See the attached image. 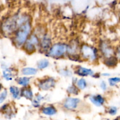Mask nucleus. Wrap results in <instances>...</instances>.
Masks as SVG:
<instances>
[{
    "instance_id": "nucleus-1",
    "label": "nucleus",
    "mask_w": 120,
    "mask_h": 120,
    "mask_svg": "<svg viewBox=\"0 0 120 120\" xmlns=\"http://www.w3.org/2000/svg\"><path fill=\"white\" fill-rule=\"evenodd\" d=\"M32 30V20L20 25L12 36V41L14 45L16 48L22 49Z\"/></svg>"
},
{
    "instance_id": "nucleus-2",
    "label": "nucleus",
    "mask_w": 120,
    "mask_h": 120,
    "mask_svg": "<svg viewBox=\"0 0 120 120\" xmlns=\"http://www.w3.org/2000/svg\"><path fill=\"white\" fill-rule=\"evenodd\" d=\"M80 56L83 60L94 63L99 59L100 53L98 49L96 47L87 44H83L80 46Z\"/></svg>"
},
{
    "instance_id": "nucleus-3",
    "label": "nucleus",
    "mask_w": 120,
    "mask_h": 120,
    "mask_svg": "<svg viewBox=\"0 0 120 120\" xmlns=\"http://www.w3.org/2000/svg\"><path fill=\"white\" fill-rule=\"evenodd\" d=\"M68 43L63 42L53 43L51 47L45 53L47 57L53 59H60L66 56Z\"/></svg>"
},
{
    "instance_id": "nucleus-4",
    "label": "nucleus",
    "mask_w": 120,
    "mask_h": 120,
    "mask_svg": "<svg viewBox=\"0 0 120 120\" xmlns=\"http://www.w3.org/2000/svg\"><path fill=\"white\" fill-rule=\"evenodd\" d=\"M18 14H15L8 17L3 21L1 25V30L3 34L6 36L12 37L18 28Z\"/></svg>"
},
{
    "instance_id": "nucleus-5",
    "label": "nucleus",
    "mask_w": 120,
    "mask_h": 120,
    "mask_svg": "<svg viewBox=\"0 0 120 120\" xmlns=\"http://www.w3.org/2000/svg\"><path fill=\"white\" fill-rule=\"evenodd\" d=\"M40 39H41V37L36 33L32 30V32L29 35L22 49L26 53L29 54V55L36 52L37 50H39Z\"/></svg>"
},
{
    "instance_id": "nucleus-6",
    "label": "nucleus",
    "mask_w": 120,
    "mask_h": 120,
    "mask_svg": "<svg viewBox=\"0 0 120 120\" xmlns=\"http://www.w3.org/2000/svg\"><path fill=\"white\" fill-rule=\"evenodd\" d=\"M81 45L77 40L72 39L68 43V49H67L66 56L72 60L75 59H80V50Z\"/></svg>"
},
{
    "instance_id": "nucleus-7",
    "label": "nucleus",
    "mask_w": 120,
    "mask_h": 120,
    "mask_svg": "<svg viewBox=\"0 0 120 120\" xmlns=\"http://www.w3.org/2000/svg\"><path fill=\"white\" fill-rule=\"evenodd\" d=\"M36 84L40 90L48 91L55 88L56 84V81L53 77H46L38 80Z\"/></svg>"
},
{
    "instance_id": "nucleus-8",
    "label": "nucleus",
    "mask_w": 120,
    "mask_h": 120,
    "mask_svg": "<svg viewBox=\"0 0 120 120\" xmlns=\"http://www.w3.org/2000/svg\"><path fill=\"white\" fill-rule=\"evenodd\" d=\"M80 98L73 97H68L62 103V107L64 110L69 111H75L79 109L82 104Z\"/></svg>"
},
{
    "instance_id": "nucleus-9",
    "label": "nucleus",
    "mask_w": 120,
    "mask_h": 120,
    "mask_svg": "<svg viewBox=\"0 0 120 120\" xmlns=\"http://www.w3.org/2000/svg\"><path fill=\"white\" fill-rule=\"evenodd\" d=\"M100 55H101L103 58H108L116 55V50L107 41H101L99 44L98 48Z\"/></svg>"
},
{
    "instance_id": "nucleus-10",
    "label": "nucleus",
    "mask_w": 120,
    "mask_h": 120,
    "mask_svg": "<svg viewBox=\"0 0 120 120\" xmlns=\"http://www.w3.org/2000/svg\"><path fill=\"white\" fill-rule=\"evenodd\" d=\"M53 44L52 36L49 32H46L42 35L40 39V43L39 50L45 54L48 52L49 48Z\"/></svg>"
},
{
    "instance_id": "nucleus-11",
    "label": "nucleus",
    "mask_w": 120,
    "mask_h": 120,
    "mask_svg": "<svg viewBox=\"0 0 120 120\" xmlns=\"http://www.w3.org/2000/svg\"><path fill=\"white\" fill-rule=\"evenodd\" d=\"M75 73L82 77L94 76V71L90 68L78 66L75 70Z\"/></svg>"
},
{
    "instance_id": "nucleus-12",
    "label": "nucleus",
    "mask_w": 120,
    "mask_h": 120,
    "mask_svg": "<svg viewBox=\"0 0 120 120\" xmlns=\"http://www.w3.org/2000/svg\"><path fill=\"white\" fill-rule=\"evenodd\" d=\"M2 77L7 81H12L15 79L17 71L11 68H6L2 70Z\"/></svg>"
},
{
    "instance_id": "nucleus-13",
    "label": "nucleus",
    "mask_w": 120,
    "mask_h": 120,
    "mask_svg": "<svg viewBox=\"0 0 120 120\" xmlns=\"http://www.w3.org/2000/svg\"><path fill=\"white\" fill-rule=\"evenodd\" d=\"M89 99L94 105L98 107L103 106L105 102V98L100 94L91 95L89 96Z\"/></svg>"
},
{
    "instance_id": "nucleus-14",
    "label": "nucleus",
    "mask_w": 120,
    "mask_h": 120,
    "mask_svg": "<svg viewBox=\"0 0 120 120\" xmlns=\"http://www.w3.org/2000/svg\"><path fill=\"white\" fill-rule=\"evenodd\" d=\"M41 112L42 114L47 116H53L57 112L56 108L53 105H48L41 108Z\"/></svg>"
},
{
    "instance_id": "nucleus-15",
    "label": "nucleus",
    "mask_w": 120,
    "mask_h": 120,
    "mask_svg": "<svg viewBox=\"0 0 120 120\" xmlns=\"http://www.w3.org/2000/svg\"><path fill=\"white\" fill-rule=\"evenodd\" d=\"M21 97L25 98L28 100H32L34 98V94L33 90L30 86L21 88Z\"/></svg>"
},
{
    "instance_id": "nucleus-16",
    "label": "nucleus",
    "mask_w": 120,
    "mask_h": 120,
    "mask_svg": "<svg viewBox=\"0 0 120 120\" xmlns=\"http://www.w3.org/2000/svg\"><path fill=\"white\" fill-rule=\"evenodd\" d=\"M15 80L18 85L21 86V87H28L30 86L31 77L22 76L21 77H16Z\"/></svg>"
},
{
    "instance_id": "nucleus-17",
    "label": "nucleus",
    "mask_w": 120,
    "mask_h": 120,
    "mask_svg": "<svg viewBox=\"0 0 120 120\" xmlns=\"http://www.w3.org/2000/svg\"><path fill=\"white\" fill-rule=\"evenodd\" d=\"M38 72V69L33 67H25L22 68L21 70V73L22 76H28V77L35 76L37 75Z\"/></svg>"
},
{
    "instance_id": "nucleus-18",
    "label": "nucleus",
    "mask_w": 120,
    "mask_h": 120,
    "mask_svg": "<svg viewBox=\"0 0 120 120\" xmlns=\"http://www.w3.org/2000/svg\"><path fill=\"white\" fill-rule=\"evenodd\" d=\"M9 91L12 98L15 100H19L21 98V88L16 86H11L9 88Z\"/></svg>"
},
{
    "instance_id": "nucleus-19",
    "label": "nucleus",
    "mask_w": 120,
    "mask_h": 120,
    "mask_svg": "<svg viewBox=\"0 0 120 120\" xmlns=\"http://www.w3.org/2000/svg\"><path fill=\"white\" fill-rule=\"evenodd\" d=\"M50 65V62L48 59H42L38 61L36 63L37 69L38 70H44Z\"/></svg>"
},
{
    "instance_id": "nucleus-20",
    "label": "nucleus",
    "mask_w": 120,
    "mask_h": 120,
    "mask_svg": "<svg viewBox=\"0 0 120 120\" xmlns=\"http://www.w3.org/2000/svg\"><path fill=\"white\" fill-rule=\"evenodd\" d=\"M75 84L80 90H83L87 87L88 83L84 77H81L79 79H77Z\"/></svg>"
},
{
    "instance_id": "nucleus-21",
    "label": "nucleus",
    "mask_w": 120,
    "mask_h": 120,
    "mask_svg": "<svg viewBox=\"0 0 120 120\" xmlns=\"http://www.w3.org/2000/svg\"><path fill=\"white\" fill-rule=\"evenodd\" d=\"M118 60L117 59L116 56H111V57H108V58L104 59V63L106 66L109 67H114L117 65V62Z\"/></svg>"
},
{
    "instance_id": "nucleus-22",
    "label": "nucleus",
    "mask_w": 120,
    "mask_h": 120,
    "mask_svg": "<svg viewBox=\"0 0 120 120\" xmlns=\"http://www.w3.org/2000/svg\"><path fill=\"white\" fill-rule=\"evenodd\" d=\"M80 90L77 87L76 84H73L69 86L67 89V92L70 95H74V96H76V95L79 94Z\"/></svg>"
},
{
    "instance_id": "nucleus-23",
    "label": "nucleus",
    "mask_w": 120,
    "mask_h": 120,
    "mask_svg": "<svg viewBox=\"0 0 120 120\" xmlns=\"http://www.w3.org/2000/svg\"><path fill=\"white\" fill-rule=\"evenodd\" d=\"M8 92L7 89H4L0 92V104H2L8 97Z\"/></svg>"
},
{
    "instance_id": "nucleus-24",
    "label": "nucleus",
    "mask_w": 120,
    "mask_h": 120,
    "mask_svg": "<svg viewBox=\"0 0 120 120\" xmlns=\"http://www.w3.org/2000/svg\"><path fill=\"white\" fill-rule=\"evenodd\" d=\"M59 75H62V76H63V77H71V76H72L73 73L72 71H71L70 70H69V69H61V70H60Z\"/></svg>"
},
{
    "instance_id": "nucleus-25",
    "label": "nucleus",
    "mask_w": 120,
    "mask_h": 120,
    "mask_svg": "<svg viewBox=\"0 0 120 120\" xmlns=\"http://www.w3.org/2000/svg\"><path fill=\"white\" fill-rule=\"evenodd\" d=\"M108 81H109V85H110V86H115L117 85L118 83H120V77H110V78L109 79Z\"/></svg>"
},
{
    "instance_id": "nucleus-26",
    "label": "nucleus",
    "mask_w": 120,
    "mask_h": 120,
    "mask_svg": "<svg viewBox=\"0 0 120 120\" xmlns=\"http://www.w3.org/2000/svg\"><path fill=\"white\" fill-rule=\"evenodd\" d=\"M108 112H109V114H110L111 116H115L117 112V108L114 106L110 107L109 108Z\"/></svg>"
},
{
    "instance_id": "nucleus-27",
    "label": "nucleus",
    "mask_w": 120,
    "mask_h": 120,
    "mask_svg": "<svg viewBox=\"0 0 120 120\" xmlns=\"http://www.w3.org/2000/svg\"><path fill=\"white\" fill-rule=\"evenodd\" d=\"M100 89H101L103 91H106L108 89L107 84L106 82L104 80L101 81L100 83Z\"/></svg>"
},
{
    "instance_id": "nucleus-28",
    "label": "nucleus",
    "mask_w": 120,
    "mask_h": 120,
    "mask_svg": "<svg viewBox=\"0 0 120 120\" xmlns=\"http://www.w3.org/2000/svg\"><path fill=\"white\" fill-rule=\"evenodd\" d=\"M31 103L32 105L35 108H39L41 107V103H40L39 101L35 99V98H34V99L32 100H31Z\"/></svg>"
},
{
    "instance_id": "nucleus-29",
    "label": "nucleus",
    "mask_w": 120,
    "mask_h": 120,
    "mask_svg": "<svg viewBox=\"0 0 120 120\" xmlns=\"http://www.w3.org/2000/svg\"><path fill=\"white\" fill-rule=\"evenodd\" d=\"M34 98L36 100H37L38 101H39L40 103H41L42 101H43L45 100V97L43 96H42L41 94H37L35 96V97H34Z\"/></svg>"
},
{
    "instance_id": "nucleus-30",
    "label": "nucleus",
    "mask_w": 120,
    "mask_h": 120,
    "mask_svg": "<svg viewBox=\"0 0 120 120\" xmlns=\"http://www.w3.org/2000/svg\"><path fill=\"white\" fill-rule=\"evenodd\" d=\"M116 56L117 59L120 61V45L118 46L116 49Z\"/></svg>"
},
{
    "instance_id": "nucleus-31",
    "label": "nucleus",
    "mask_w": 120,
    "mask_h": 120,
    "mask_svg": "<svg viewBox=\"0 0 120 120\" xmlns=\"http://www.w3.org/2000/svg\"><path fill=\"white\" fill-rule=\"evenodd\" d=\"M101 76H104V77H107V76H110V75L109 73H102Z\"/></svg>"
},
{
    "instance_id": "nucleus-32",
    "label": "nucleus",
    "mask_w": 120,
    "mask_h": 120,
    "mask_svg": "<svg viewBox=\"0 0 120 120\" xmlns=\"http://www.w3.org/2000/svg\"><path fill=\"white\" fill-rule=\"evenodd\" d=\"M3 90V85L1 83H0V92Z\"/></svg>"
}]
</instances>
